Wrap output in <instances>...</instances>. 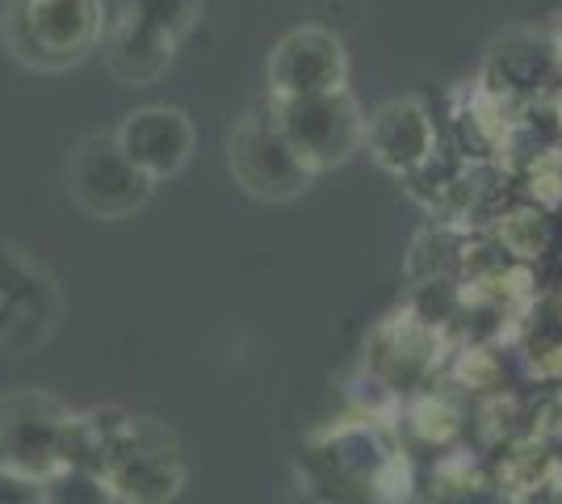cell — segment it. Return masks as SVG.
Here are the masks:
<instances>
[{
	"mask_svg": "<svg viewBox=\"0 0 562 504\" xmlns=\"http://www.w3.org/2000/svg\"><path fill=\"white\" fill-rule=\"evenodd\" d=\"M68 467L93 471L122 504H172L186 488V455L177 433L131 412L76 416Z\"/></svg>",
	"mask_w": 562,
	"mask_h": 504,
	"instance_id": "cell-1",
	"label": "cell"
},
{
	"mask_svg": "<svg viewBox=\"0 0 562 504\" xmlns=\"http://www.w3.org/2000/svg\"><path fill=\"white\" fill-rule=\"evenodd\" d=\"M105 0H4L0 43L30 72H71L105 38Z\"/></svg>",
	"mask_w": 562,
	"mask_h": 504,
	"instance_id": "cell-2",
	"label": "cell"
},
{
	"mask_svg": "<svg viewBox=\"0 0 562 504\" xmlns=\"http://www.w3.org/2000/svg\"><path fill=\"white\" fill-rule=\"evenodd\" d=\"M76 412L47 391L0 395V471L25 483H47L68 467V433Z\"/></svg>",
	"mask_w": 562,
	"mask_h": 504,
	"instance_id": "cell-3",
	"label": "cell"
},
{
	"mask_svg": "<svg viewBox=\"0 0 562 504\" xmlns=\"http://www.w3.org/2000/svg\"><path fill=\"white\" fill-rule=\"evenodd\" d=\"M269 110L278 119L281 135L290 139V147L303 156V165L315 177L352 160L366 147V114H361V105L349 89L285 97V101L269 97Z\"/></svg>",
	"mask_w": 562,
	"mask_h": 504,
	"instance_id": "cell-4",
	"label": "cell"
},
{
	"mask_svg": "<svg viewBox=\"0 0 562 504\" xmlns=\"http://www.w3.org/2000/svg\"><path fill=\"white\" fill-rule=\"evenodd\" d=\"M181 0H122V13L105 25V64L122 85H156L172 68L177 38L189 25Z\"/></svg>",
	"mask_w": 562,
	"mask_h": 504,
	"instance_id": "cell-5",
	"label": "cell"
},
{
	"mask_svg": "<svg viewBox=\"0 0 562 504\" xmlns=\"http://www.w3.org/2000/svg\"><path fill=\"white\" fill-rule=\"evenodd\" d=\"M227 165L235 186L260 202H290L311 190L315 172L303 165V156L281 135L273 110H248L227 135Z\"/></svg>",
	"mask_w": 562,
	"mask_h": 504,
	"instance_id": "cell-6",
	"label": "cell"
},
{
	"mask_svg": "<svg viewBox=\"0 0 562 504\" xmlns=\"http://www.w3.org/2000/svg\"><path fill=\"white\" fill-rule=\"evenodd\" d=\"M64 320V294L47 265L0 244V354H34Z\"/></svg>",
	"mask_w": 562,
	"mask_h": 504,
	"instance_id": "cell-7",
	"label": "cell"
},
{
	"mask_svg": "<svg viewBox=\"0 0 562 504\" xmlns=\"http://www.w3.org/2000/svg\"><path fill=\"white\" fill-rule=\"evenodd\" d=\"M68 193L71 202L93 219H131L135 211L147 206V198L156 190V181L143 172L122 147L117 135H89L80 139L68 160Z\"/></svg>",
	"mask_w": 562,
	"mask_h": 504,
	"instance_id": "cell-8",
	"label": "cell"
},
{
	"mask_svg": "<svg viewBox=\"0 0 562 504\" xmlns=\"http://www.w3.org/2000/svg\"><path fill=\"white\" fill-rule=\"evenodd\" d=\"M391 458L370 429H340L306 446V480L319 504H374L386 492Z\"/></svg>",
	"mask_w": 562,
	"mask_h": 504,
	"instance_id": "cell-9",
	"label": "cell"
},
{
	"mask_svg": "<svg viewBox=\"0 0 562 504\" xmlns=\"http://www.w3.org/2000/svg\"><path fill=\"white\" fill-rule=\"evenodd\" d=\"M349 89V51L324 25H299L281 34L269 55V97H311Z\"/></svg>",
	"mask_w": 562,
	"mask_h": 504,
	"instance_id": "cell-10",
	"label": "cell"
},
{
	"mask_svg": "<svg viewBox=\"0 0 562 504\" xmlns=\"http://www.w3.org/2000/svg\"><path fill=\"white\" fill-rule=\"evenodd\" d=\"M366 147L395 177H416L437 156V122L416 97H391L366 119Z\"/></svg>",
	"mask_w": 562,
	"mask_h": 504,
	"instance_id": "cell-11",
	"label": "cell"
},
{
	"mask_svg": "<svg viewBox=\"0 0 562 504\" xmlns=\"http://www.w3.org/2000/svg\"><path fill=\"white\" fill-rule=\"evenodd\" d=\"M114 135H117V147L156 186L168 181V177H177L193 160V144H198L193 122L177 105H143V110H131Z\"/></svg>",
	"mask_w": 562,
	"mask_h": 504,
	"instance_id": "cell-12",
	"label": "cell"
},
{
	"mask_svg": "<svg viewBox=\"0 0 562 504\" xmlns=\"http://www.w3.org/2000/svg\"><path fill=\"white\" fill-rule=\"evenodd\" d=\"M50 504H110V488L101 483V475L93 471H80V467H64L59 475L47 480Z\"/></svg>",
	"mask_w": 562,
	"mask_h": 504,
	"instance_id": "cell-13",
	"label": "cell"
},
{
	"mask_svg": "<svg viewBox=\"0 0 562 504\" xmlns=\"http://www.w3.org/2000/svg\"><path fill=\"white\" fill-rule=\"evenodd\" d=\"M424 340H432V333L420 328V324H407V340H398V345H391V349H416V345H424ZM378 366H382V374H391L395 383L420 379V370L412 366V354H378Z\"/></svg>",
	"mask_w": 562,
	"mask_h": 504,
	"instance_id": "cell-14",
	"label": "cell"
}]
</instances>
